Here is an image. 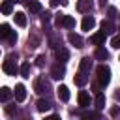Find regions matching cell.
Wrapping results in <instances>:
<instances>
[{"mask_svg": "<svg viewBox=\"0 0 120 120\" xmlns=\"http://www.w3.org/2000/svg\"><path fill=\"white\" fill-rule=\"evenodd\" d=\"M2 13H4V15H9V13H11V2L6 0V2L2 4Z\"/></svg>", "mask_w": 120, "mask_h": 120, "instance_id": "cell-25", "label": "cell"}, {"mask_svg": "<svg viewBox=\"0 0 120 120\" xmlns=\"http://www.w3.org/2000/svg\"><path fill=\"white\" fill-rule=\"evenodd\" d=\"M118 112H120V107H118V105H116V107H112V109H111V116H116V114H118Z\"/></svg>", "mask_w": 120, "mask_h": 120, "instance_id": "cell-31", "label": "cell"}, {"mask_svg": "<svg viewBox=\"0 0 120 120\" xmlns=\"http://www.w3.org/2000/svg\"><path fill=\"white\" fill-rule=\"evenodd\" d=\"M77 99H79V105H81V107H88V105H90V96H88L86 92H79Z\"/></svg>", "mask_w": 120, "mask_h": 120, "instance_id": "cell-14", "label": "cell"}, {"mask_svg": "<svg viewBox=\"0 0 120 120\" xmlns=\"http://www.w3.org/2000/svg\"><path fill=\"white\" fill-rule=\"evenodd\" d=\"M118 17H120V15H118Z\"/></svg>", "mask_w": 120, "mask_h": 120, "instance_id": "cell-38", "label": "cell"}, {"mask_svg": "<svg viewBox=\"0 0 120 120\" xmlns=\"http://www.w3.org/2000/svg\"><path fill=\"white\" fill-rule=\"evenodd\" d=\"M9 34H11L9 24H6V22H4V24L0 26V38H2V39H8V38H9Z\"/></svg>", "mask_w": 120, "mask_h": 120, "instance_id": "cell-20", "label": "cell"}, {"mask_svg": "<svg viewBox=\"0 0 120 120\" xmlns=\"http://www.w3.org/2000/svg\"><path fill=\"white\" fill-rule=\"evenodd\" d=\"M47 82H45V79H36V82H34V90L38 92V94H41V92H45L47 90Z\"/></svg>", "mask_w": 120, "mask_h": 120, "instance_id": "cell-13", "label": "cell"}, {"mask_svg": "<svg viewBox=\"0 0 120 120\" xmlns=\"http://www.w3.org/2000/svg\"><path fill=\"white\" fill-rule=\"evenodd\" d=\"M111 45H112L114 49H120V36H112V39H111Z\"/></svg>", "mask_w": 120, "mask_h": 120, "instance_id": "cell-26", "label": "cell"}, {"mask_svg": "<svg viewBox=\"0 0 120 120\" xmlns=\"http://www.w3.org/2000/svg\"><path fill=\"white\" fill-rule=\"evenodd\" d=\"M28 9H30L32 13H39V11H41V4H39L38 0H32V2L28 4Z\"/></svg>", "mask_w": 120, "mask_h": 120, "instance_id": "cell-23", "label": "cell"}, {"mask_svg": "<svg viewBox=\"0 0 120 120\" xmlns=\"http://www.w3.org/2000/svg\"><path fill=\"white\" fill-rule=\"evenodd\" d=\"M79 68H81V71L86 73V71L92 68V60H90V58H81V66H79Z\"/></svg>", "mask_w": 120, "mask_h": 120, "instance_id": "cell-22", "label": "cell"}, {"mask_svg": "<svg viewBox=\"0 0 120 120\" xmlns=\"http://www.w3.org/2000/svg\"><path fill=\"white\" fill-rule=\"evenodd\" d=\"M49 19H51V13H49V11H45V13L41 15V21H43V22H47Z\"/></svg>", "mask_w": 120, "mask_h": 120, "instance_id": "cell-30", "label": "cell"}, {"mask_svg": "<svg viewBox=\"0 0 120 120\" xmlns=\"http://www.w3.org/2000/svg\"><path fill=\"white\" fill-rule=\"evenodd\" d=\"M114 98H116V99H120V92H116V94H114Z\"/></svg>", "mask_w": 120, "mask_h": 120, "instance_id": "cell-36", "label": "cell"}, {"mask_svg": "<svg viewBox=\"0 0 120 120\" xmlns=\"http://www.w3.org/2000/svg\"><path fill=\"white\" fill-rule=\"evenodd\" d=\"M101 32H105V34H112V32H114V24H112L111 21H103V22H101Z\"/></svg>", "mask_w": 120, "mask_h": 120, "instance_id": "cell-16", "label": "cell"}, {"mask_svg": "<svg viewBox=\"0 0 120 120\" xmlns=\"http://www.w3.org/2000/svg\"><path fill=\"white\" fill-rule=\"evenodd\" d=\"M58 2H60V0H51V4H52V6H56Z\"/></svg>", "mask_w": 120, "mask_h": 120, "instance_id": "cell-34", "label": "cell"}, {"mask_svg": "<svg viewBox=\"0 0 120 120\" xmlns=\"http://www.w3.org/2000/svg\"><path fill=\"white\" fill-rule=\"evenodd\" d=\"M94 26H96V19H94L92 15H84V19H82V22H81V28L88 32V30H92Z\"/></svg>", "mask_w": 120, "mask_h": 120, "instance_id": "cell-4", "label": "cell"}, {"mask_svg": "<svg viewBox=\"0 0 120 120\" xmlns=\"http://www.w3.org/2000/svg\"><path fill=\"white\" fill-rule=\"evenodd\" d=\"M90 120H101V116H99L98 112H92V114H90Z\"/></svg>", "mask_w": 120, "mask_h": 120, "instance_id": "cell-32", "label": "cell"}, {"mask_svg": "<svg viewBox=\"0 0 120 120\" xmlns=\"http://www.w3.org/2000/svg\"><path fill=\"white\" fill-rule=\"evenodd\" d=\"M73 81H75V84H77V86H84V84L88 82V77H86V73H84V71H81V69H79V73L73 77Z\"/></svg>", "mask_w": 120, "mask_h": 120, "instance_id": "cell-9", "label": "cell"}, {"mask_svg": "<svg viewBox=\"0 0 120 120\" xmlns=\"http://www.w3.org/2000/svg\"><path fill=\"white\" fill-rule=\"evenodd\" d=\"M105 107V94L98 92L96 94V109H103Z\"/></svg>", "mask_w": 120, "mask_h": 120, "instance_id": "cell-19", "label": "cell"}, {"mask_svg": "<svg viewBox=\"0 0 120 120\" xmlns=\"http://www.w3.org/2000/svg\"><path fill=\"white\" fill-rule=\"evenodd\" d=\"M36 107H38V111H39V112H45V111H49V109H51V103H49L47 99H38Z\"/></svg>", "mask_w": 120, "mask_h": 120, "instance_id": "cell-15", "label": "cell"}, {"mask_svg": "<svg viewBox=\"0 0 120 120\" xmlns=\"http://www.w3.org/2000/svg\"><path fill=\"white\" fill-rule=\"evenodd\" d=\"M116 17V9L114 8H109V19H114Z\"/></svg>", "mask_w": 120, "mask_h": 120, "instance_id": "cell-29", "label": "cell"}, {"mask_svg": "<svg viewBox=\"0 0 120 120\" xmlns=\"http://www.w3.org/2000/svg\"><path fill=\"white\" fill-rule=\"evenodd\" d=\"M64 73H66V68H64V66H60V64L52 66V69H51V77H52V79H56V81H60V79L64 77Z\"/></svg>", "mask_w": 120, "mask_h": 120, "instance_id": "cell-5", "label": "cell"}, {"mask_svg": "<svg viewBox=\"0 0 120 120\" xmlns=\"http://www.w3.org/2000/svg\"><path fill=\"white\" fill-rule=\"evenodd\" d=\"M36 64H38V66L41 68V66L45 64V56H43V54H39V56H38V60H36Z\"/></svg>", "mask_w": 120, "mask_h": 120, "instance_id": "cell-28", "label": "cell"}, {"mask_svg": "<svg viewBox=\"0 0 120 120\" xmlns=\"http://www.w3.org/2000/svg\"><path fill=\"white\" fill-rule=\"evenodd\" d=\"M19 71H21V77L28 79V77H30V64H28V62H22L21 68H19Z\"/></svg>", "mask_w": 120, "mask_h": 120, "instance_id": "cell-17", "label": "cell"}, {"mask_svg": "<svg viewBox=\"0 0 120 120\" xmlns=\"http://www.w3.org/2000/svg\"><path fill=\"white\" fill-rule=\"evenodd\" d=\"M15 22H17L19 26H26V15H24L22 11H17V13H15Z\"/></svg>", "mask_w": 120, "mask_h": 120, "instance_id": "cell-18", "label": "cell"}, {"mask_svg": "<svg viewBox=\"0 0 120 120\" xmlns=\"http://www.w3.org/2000/svg\"><path fill=\"white\" fill-rule=\"evenodd\" d=\"M54 24L56 26H64V28H73L75 26V19L71 17V15H56V19H54Z\"/></svg>", "mask_w": 120, "mask_h": 120, "instance_id": "cell-2", "label": "cell"}, {"mask_svg": "<svg viewBox=\"0 0 120 120\" xmlns=\"http://www.w3.org/2000/svg\"><path fill=\"white\" fill-rule=\"evenodd\" d=\"M92 6H94V2H92V0H79V2H77V9H79V11H82V13H84V11H90V9H92Z\"/></svg>", "mask_w": 120, "mask_h": 120, "instance_id": "cell-10", "label": "cell"}, {"mask_svg": "<svg viewBox=\"0 0 120 120\" xmlns=\"http://www.w3.org/2000/svg\"><path fill=\"white\" fill-rule=\"evenodd\" d=\"M45 120H60V116H58V114H51V116H47Z\"/></svg>", "mask_w": 120, "mask_h": 120, "instance_id": "cell-33", "label": "cell"}, {"mask_svg": "<svg viewBox=\"0 0 120 120\" xmlns=\"http://www.w3.org/2000/svg\"><path fill=\"white\" fill-rule=\"evenodd\" d=\"M54 54H56V60H58V62H62V64L69 58V52H68V49H64V47L56 49V52H54Z\"/></svg>", "mask_w": 120, "mask_h": 120, "instance_id": "cell-11", "label": "cell"}, {"mask_svg": "<svg viewBox=\"0 0 120 120\" xmlns=\"http://www.w3.org/2000/svg\"><path fill=\"white\" fill-rule=\"evenodd\" d=\"M68 39H69V43H71V45H75L77 49H81V47H82V38H81L79 34L69 32V34H68Z\"/></svg>", "mask_w": 120, "mask_h": 120, "instance_id": "cell-7", "label": "cell"}, {"mask_svg": "<svg viewBox=\"0 0 120 120\" xmlns=\"http://www.w3.org/2000/svg\"><path fill=\"white\" fill-rule=\"evenodd\" d=\"M96 73H98V81H99L101 86H107V84L111 82V68H109V66L99 64L98 69H96Z\"/></svg>", "mask_w": 120, "mask_h": 120, "instance_id": "cell-1", "label": "cell"}, {"mask_svg": "<svg viewBox=\"0 0 120 120\" xmlns=\"http://www.w3.org/2000/svg\"><path fill=\"white\" fill-rule=\"evenodd\" d=\"M96 58H98V60H107V58H109V52H107V49H103V47H98V51H96Z\"/></svg>", "mask_w": 120, "mask_h": 120, "instance_id": "cell-21", "label": "cell"}, {"mask_svg": "<svg viewBox=\"0 0 120 120\" xmlns=\"http://www.w3.org/2000/svg\"><path fill=\"white\" fill-rule=\"evenodd\" d=\"M8 41H9V43H13V41H17V32H15V30H11V34H9V38H8Z\"/></svg>", "mask_w": 120, "mask_h": 120, "instance_id": "cell-27", "label": "cell"}, {"mask_svg": "<svg viewBox=\"0 0 120 120\" xmlns=\"http://www.w3.org/2000/svg\"><path fill=\"white\" fill-rule=\"evenodd\" d=\"M15 58L17 56H8L2 64V69L8 73V75H17V64H15Z\"/></svg>", "mask_w": 120, "mask_h": 120, "instance_id": "cell-3", "label": "cell"}, {"mask_svg": "<svg viewBox=\"0 0 120 120\" xmlns=\"http://www.w3.org/2000/svg\"><path fill=\"white\" fill-rule=\"evenodd\" d=\"M105 32H96V34H92L90 36V43H94V45H101L103 41H105Z\"/></svg>", "mask_w": 120, "mask_h": 120, "instance_id": "cell-8", "label": "cell"}, {"mask_svg": "<svg viewBox=\"0 0 120 120\" xmlns=\"http://www.w3.org/2000/svg\"><path fill=\"white\" fill-rule=\"evenodd\" d=\"M15 99L19 103L26 99V88H24V84H15Z\"/></svg>", "mask_w": 120, "mask_h": 120, "instance_id": "cell-6", "label": "cell"}, {"mask_svg": "<svg viewBox=\"0 0 120 120\" xmlns=\"http://www.w3.org/2000/svg\"><path fill=\"white\" fill-rule=\"evenodd\" d=\"M0 98H2V101H4V103H8V101H9V98H11V90H9L8 86H4V88H2V92H0Z\"/></svg>", "mask_w": 120, "mask_h": 120, "instance_id": "cell-24", "label": "cell"}, {"mask_svg": "<svg viewBox=\"0 0 120 120\" xmlns=\"http://www.w3.org/2000/svg\"><path fill=\"white\" fill-rule=\"evenodd\" d=\"M58 99H62V101H68L69 99V88L66 84H60L58 86Z\"/></svg>", "mask_w": 120, "mask_h": 120, "instance_id": "cell-12", "label": "cell"}, {"mask_svg": "<svg viewBox=\"0 0 120 120\" xmlns=\"http://www.w3.org/2000/svg\"><path fill=\"white\" fill-rule=\"evenodd\" d=\"M105 2H107V0H99V6L103 8V6H105Z\"/></svg>", "mask_w": 120, "mask_h": 120, "instance_id": "cell-35", "label": "cell"}, {"mask_svg": "<svg viewBox=\"0 0 120 120\" xmlns=\"http://www.w3.org/2000/svg\"><path fill=\"white\" fill-rule=\"evenodd\" d=\"M8 2H11V4H13V2H21V0H8Z\"/></svg>", "mask_w": 120, "mask_h": 120, "instance_id": "cell-37", "label": "cell"}]
</instances>
